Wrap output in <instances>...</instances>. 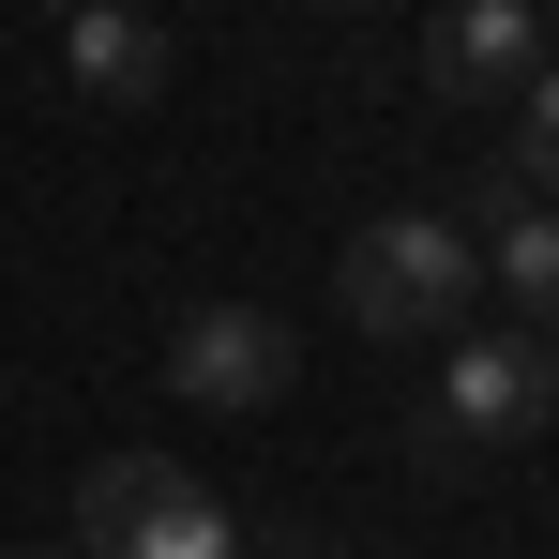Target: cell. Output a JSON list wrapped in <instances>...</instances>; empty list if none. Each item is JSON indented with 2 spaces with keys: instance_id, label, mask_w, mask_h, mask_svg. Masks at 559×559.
Segmentation results:
<instances>
[{
  "instance_id": "6da1fadb",
  "label": "cell",
  "mask_w": 559,
  "mask_h": 559,
  "mask_svg": "<svg viewBox=\"0 0 559 559\" xmlns=\"http://www.w3.org/2000/svg\"><path fill=\"white\" fill-rule=\"evenodd\" d=\"M468 273H484V242H468L454 212H378L364 242H348V318L364 333H454Z\"/></svg>"
},
{
  "instance_id": "7a4b0ae2",
  "label": "cell",
  "mask_w": 559,
  "mask_h": 559,
  "mask_svg": "<svg viewBox=\"0 0 559 559\" xmlns=\"http://www.w3.org/2000/svg\"><path fill=\"white\" fill-rule=\"evenodd\" d=\"M167 378H182V408H287V378H302V333H287L273 302H197L182 333H167Z\"/></svg>"
},
{
  "instance_id": "3957f363",
  "label": "cell",
  "mask_w": 559,
  "mask_h": 559,
  "mask_svg": "<svg viewBox=\"0 0 559 559\" xmlns=\"http://www.w3.org/2000/svg\"><path fill=\"white\" fill-rule=\"evenodd\" d=\"M439 439H545L559 424V333H484V348H454V393L424 408Z\"/></svg>"
},
{
  "instance_id": "277c9868",
  "label": "cell",
  "mask_w": 559,
  "mask_h": 559,
  "mask_svg": "<svg viewBox=\"0 0 559 559\" xmlns=\"http://www.w3.org/2000/svg\"><path fill=\"white\" fill-rule=\"evenodd\" d=\"M424 76H439V92H530V76H545V15H530V0H454V15L424 31Z\"/></svg>"
},
{
  "instance_id": "5b68a950",
  "label": "cell",
  "mask_w": 559,
  "mask_h": 559,
  "mask_svg": "<svg viewBox=\"0 0 559 559\" xmlns=\"http://www.w3.org/2000/svg\"><path fill=\"white\" fill-rule=\"evenodd\" d=\"M61 76L92 106H152L167 92V31H152L136 0H76V15H61Z\"/></svg>"
},
{
  "instance_id": "8992f818",
  "label": "cell",
  "mask_w": 559,
  "mask_h": 559,
  "mask_svg": "<svg viewBox=\"0 0 559 559\" xmlns=\"http://www.w3.org/2000/svg\"><path fill=\"white\" fill-rule=\"evenodd\" d=\"M92 559H242V530H227V514H212L197 484H167V499H152V514H136L121 545H92Z\"/></svg>"
},
{
  "instance_id": "52a82bcc",
  "label": "cell",
  "mask_w": 559,
  "mask_h": 559,
  "mask_svg": "<svg viewBox=\"0 0 559 559\" xmlns=\"http://www.w3.org/2000/svg\"><path fill=\"white\" fill-rule=\"evenodd\" d=\"M167 484H182V454H106L92 484H76V545H121V530H136Z\"/></svg>"
},
{
  "instance_id": "ba28073f",
  "label": "cell",
  "mask_w": 559,
  "mask_h": 559,
  "mask_svg": "<svg viewBox=\"0 0 559 559\" xmlns=\"http://www.w3.org/2000/svg\"><path fill=\"white\" fill-rule=\"evenodd\" d=\"M499 287H514L530 318H559V212H514V227H499Z\"/></svg>"
},
{
  "instance_id": "9c48e42d",
  "label": "cell",
  "mask_w": 559,
  "mask_h": 559,
  "mask_svg": "<svg viewBox=\"0 0 559 559\" xmlns=\"http://www.w3.org/2000/svg\"><path fill=\"white\" fill-rule=\"evenodd\" d=\"M514 182H559V61L530 76V136H514Z\"/></svg>"
},
{
  "instance_id": "30bf717a",
  "label": "cell",
  "mask_w": 559,
  "mask_h": 559,
  "mask_svg": "<svg viewBox=\"0 0 559 559\" xmlns=\"http://www.w3.org/2000/svg\"><path fill=\"white\" fill-rule=\"evenodd\" d=\"M15 559H61V545H15Z\"/></svg>"
},
{
  "instance_id": "8fae6325",
  "label": "cell",
  "mask_w": 559,
  "mask_h": 559,
  "mask_svg": "<svg viewBox=\"0 0 559 559\" xmlns=\"http://www.w3.org/2000/svg\"><path fill=\"white\" fill-rule=\"evenodd\" d=\"M46 15H76V0H46Z\"/></svg>"
}]
</instances>
